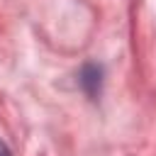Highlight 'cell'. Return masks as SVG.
<instances>
[{
  "label": "cell",
  "instance_id": "cell-1",
  "mask_svg": "<svg viewBox=\"0 0 156 156\" xmlns=\"http://www.w3.org/2000/svg\"><path fill=\"white\" fill-rule=\"evenodd\" d=\"M0 156H12V154H10V149L5 146V141H0Z\"/></svg>",
  "mask_w": 156,
  "mask_h": 156
}]
</instances>
